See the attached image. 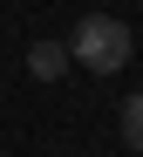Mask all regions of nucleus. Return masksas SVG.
Listing matches in <instances>:
<instances>
[{"label":"nucleus","mask_w":143,"mask_h":157,"mask_svg":"<svg viewBox=\"0 0 143 157\" xmlns=\"http://www.w3.org/2000/svg\"><path fill=\"white\" fill-rule=\"evenodd\" d=\"M68 55L89 68V75H116V68L130 62V28H123V21H109V14H89V21H75Z\"/></svg>","instance_id":"nucleus-1"},{"label":"nucleus","mask_w":143,"mask_h":157,"mask_svg":"<svg viewBox=\"0 0 143 157\" xmlns=\"http://www.w3.org/2000/svg\"><path fill=\"white\" fill-rule=\"evenodd\" d=\"M27 68H34L41 82H55V75L68 68V48H62V41H34V48H27Z\"/></svg>","instance_id":"nucleus-2"},{"label":"nucleus","mask_w":143,"mask_h":157,"mask_svg":"<svg viewBox=\"0 0 143 157\" xmlns=\"http://www.w3.org/2000/svg\"><path fill=\"white\" fill-rule=\"evenodd\" d=\"M123 144H130V150H143V96H130V102H123Z\"/></svg>","instance_id":"nucleus-3"}]
</instances>
